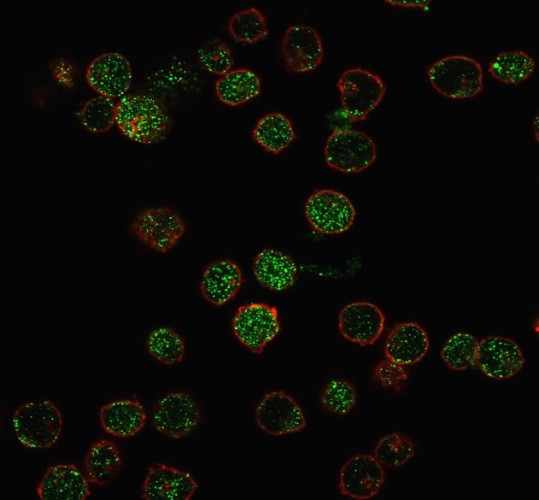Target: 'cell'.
I'll use <instances>...</instances> for the list:
<instances>
[{
  "label": "cell",
  "mask_w": 539,
  "mask_h": 500,
  "mask_svg": "<svg viewBox=\"0 0 539 500\" xmlns=\"http://www.w3.org/2000/svg\"><path fill=\"white\" fill-rule=\"evenodd\" d=\"M227 29L230 36L242 44L257 43L269 34L267 18L255 7L234 13L228 20Z\"/></svg>",
  "instance_id": "484cf974"
},
{
  "label": "cell",
  "mask_w": 539,
  "mask_h": 500,
  "mask_svg": "<svg viewBox=\"0 0 539 500\" xmlns=\"http://www.w3.org/2000/svg\"><path fill=\"white\" fill-rule=\"evenodd\" d=\"M319 401L327 412L339 416L346 415L356 405V389L349 381L334 378L322 388Z\"/></svg>",
  "instance_id": "4dcf8cb0"
},
{
  "label": "cell",
  "mask_w": 539,
  "mask_h": 500,
  "mask_svg": "<svg viewBox=\"0 0 539 500\" xmlns=\"http://www.w3.org/2000/svg\"><path fill=\"white\" fill-rule=\"evenodd\" d=\"M535 60L524 50L502 51L488 64V73L496 81L506 85H518L535 71Z\"/></svg>",
  "instance_id": "d4e9b609"
},
{
  "label": "cell",
  "mask_w": 539,
  "mask_h": 500,
  "mask_svg": "<svg viewBox=\"0 0 539 500\" xmlns=\"http://www.w3.org/2000/svg\"><path fill=\"white\" fill-rule=\"evenodd\" d=\"M166 105L156 96L137 92L123 96L116 105L115 124L128 139L145 144L164 140L171 128Z\"/></svg>",
  "instance_id": "6da1fadb"
},
{
  "label": "cell",
  "mask_w": 539,
  "mask_h": 500,
  "mask_svg": "<svg viewBox=\"0 0 539 500\" xmlns=\"http://www.w3.org/2000/svg\"><path fill=\"white\" fill-rule=\"evenodd\" d=\"M197 401L186 392H171L161 397L152 410V425L160 434L179 439L189 435L201 421Z\"/></svg>",
  "instance_id": "9c48e42d"
},
{
  "label": "cell",
  "mask_w": 539,
  "mask_h": 500,
  "mask_svg": "<svg viewBox=\"0 0 539 500\" xmlns=\"http://www.w3.org/2000/svg\"><path fill=\"white\" fill-rule=\"evenodd\" d=\"M426 74L432 88L448 99H471L484 90L482 65L468 55L442 57L429 66Z\"/></svg>",
  "instance_id": "7a4b0ae2"
},
{
  "label": "cell",
  "mask_w": 539,
  "mask_h": 500,
  "mask_svg": "<svg viewBox=\"0 0 539 500\" xmlns=\"http://www.w3.org/2000/svg\"><path fill=\"white\" fill-rule=\"evenodd\" d=\"M13 432L21 445L31 449L54 446L62 432L63 417L49 399L27 401L12 416Z\"/></svg>",
  "instance_id": "3957f363"
},
{
  "label": "cell",
  "mask_w": 539,
  "mask_h": 500,
  "mask_svg": "<svg viewBox=\"0 0 539 500\" xmlns=\"http://www.w3.org/2000/svg\"><path fill=\"white\" fill-rule=\"evenodd\" d=\"M477 345L474 335L457 332L445 341L440 356L449 369L463 371L475 364Z\"/></svg>",
  "instance_id": "83f0119b"
},
{
  "label": "cell",
  "mask_w": 539,
  "mask_h": 500,
  "mask_svg": "<svg viewBox=\"0 0 539 500\" xmlns=\"http://www.w3.org/2000/svg\"><path fill=\"white\" fill-rule=\"evenodd\" d=\"M326 164L339 172L360 173L377 158V148L372 138L359 130L335 129L324 146Z\"/></svg>",
  "instance_id": "5b68a950"
},
{
  "label": "cell",
  "mask_w": 539,
  "mask_h": 500,
  "mask_svg": "<svg viewBox=\"0 0 539 500\" xmlns=\"http://www.w3.org/2000/svg\"><path fill=\"white\" fill-rule=\"evenodd\" d=\"M232 329L243 346L259 355L280 332L278 309L260 302L241 305L233 318Z\"/></svg>",
  "instance_id": "52a82bcc"
},
{
  "label": "cell",
  "mask_w": 539,
  "mask_h": 500,
  "mask_svg": "<svg viewBox=\"0 0 539 500\" xmlns=\"http://www.w3.org/2000/svg\"><path fill=\"white\" fill-rule=\"evenodd\" d=\"M409 373L403 365L390 360L379 361L372 370V379L375 383L385 389L400 391L403 383L408 380Z\"/></svg>",
  "instance_id": "d6a6232c"
},
{
  "label": "cell",
  "mask_w": 539,
  "mask_h": 500,
  "mask_svg": "<svg viewBox=\"0 0 539 500\" xmlns=\"http://www.w3.org/2000/svg\"><path fill=\"white\" fill-rule=\"evenodd\" d=\"M416 454L415 443L398 432H390L376 444L374 456L383 466L400 467L409 462Z\"/></svg>",
  "instance_id": "f1b7e54d"
},
{
  "label": "cell",
  "mask_w": 539,
  "mask_h": 500,
  "mask_svg": "<svg viewBox=\"0 0 539 500\" xmlns=\"http://www.w3.org/2000/svg\"><path fill=\"white\" fill-rule=\"evenodd\" d=\"M385 479L384 469L375 456L360 453L341 466L339 490L352 499H370L379 493Z\"/></svg>",
  "instance_id": "4fadbf2b"
},
{
  "label": "cell",
  "mask_w": 539,
  "mask_h": 500,
  "mask_svg": "<svg viewBox=\"0 0 539 500\" xmlns=\"http://www.w3.org/2000/svg\"><path fill=\"white\" fill-rule=\"evenodd\" d=\"M533 125H535V127H533L534 136L536 141H538V115L535 116V120H533Z\"/></svg>",
  "instance_id": "d590c367"
},
{
  "label": "cell",
  "mask_w": 539,
  "mask_h": 500,
  "mask_svg": "<svg viewBox=\"0 0 539 500\" xmlns=\"http://www.w3.org/2000/svg\"><path fill=\"white\" fill-rule=\"evenodd\" d=\"M146 419L144 406L136 395L113 400L99 410L100 425L117 438L136 435L144 428Z\"/></svg>",
  "instance_id": "ffe728a7"
},
{
  "label": "cell",
  "mask_w": 539,
  "mask_h": 500,
  "mask_svg": "<svg viewBox=\"0 0 539 500\" xmlns=\"http://www.w3.org/2000/svg\"><path fill=\"white\" fill-rule=\"evenodd\" d=\"M36 493L41 500H85L91 494L87 477L75 464L50 466Z\"/></svg>",
  "instance_id": "e0dca14e"
},
{
  "label": "cell",
  "mask_w": 539,
  "mask_h": 500,
  "mask_svg": "<svg viewBox=\"0 0 539 500\" xmlns=\"http://www.w3.org/2000/svg\"><path fill=\"white\" fill-rule=\"evenodd\" d=\"M252 270L261 286L281 292L295 284L298 268L290 255L274 248H265L256 255Z\"/></svg>",
  "instance_id": "44dd1931"
},
{
  "label": "cell",
  "mask_w": 539,
  "mask_h": 500,
  "mask_svg": "<svg viewBox=\"0 0 539 500\" xmlns=\"http://www.w3.org/2000/svg\"><path fill=\"white\" fill-rule=\"evenodd\" d=\"M198 488L194 477L186 471L156 463L148 468L142 485L144 500H189Z\"/></svg>",
  "instance_id": "2e32d148"
},
{
  "label": "cell",
  "mask_w": 539,
  "mask_h": 500,
  "mask_svg": "<svg viewBox=\"0 0 539 500\" xmlns=\"http://www.w3.org/2000/svg\"><path fill=\"white\" fill-rule=\"evenodd\" d=\"M475 364L486 377L507 380L523 368L525 358L513 339L491 335L478 341Z\"/></svg>",
  "instance_id": "8fae6325"
},
{
  "label": "cell",
  "mask_w": 539,
  "mask_h": 500,
  "mask_svg": "<svg viewBox=\"0 0 539 500\" xmlns=\"http://www.w3.org/2000/svg\"><path fill=\"white\" fill-rule=\"evenodd\" d=\"M116 105L112 98L101 95L92 97L81 108V124L92 133L109 131L115 124Z\"/></svg>",
  "instance_id": "f546056e"
},
{
  "label": "cell",
  "mask_w": 539,
  "mask_h": 500,
  "mask_svg": "<svg viewBox=\"0 0 539 500\" xmlns=\"http://www.w3.org/2000/svg\"><path fill=\"white\" fill-rule=\"evenodd\" d=\"M215 94L220 102L228 106H240L254 98L261 91V80L248 68H238L220 76L214 84Z\"/></svg>",
  "instance_id": "7402d4cb"
},
{
  "label": "cell",
  "mask_w": 539,
  "mask_h": 500,
  "mask_svg": "<svg viewBox=\"0 0 539 500\" xmlns=\"http://www.w3.org/2000/svg\"><path fill=\"white\" fill-rule=\"evenodd\" d=\"M336 85L341 106L353 122L364 121L378 107L387 91L380 76L360 67L346 69Z\"/></svg>",
  "instance_id": "277c9868"
},
{
  "label": "cell",
  "mask_w": 539,
  "mask_h": 500,
  "mask_svg": "<svg viewBox=\"0 0 539 500\" xmlns=\"http://www.w3.org/2000/svg\"><path fill=\"white\" fill-rule=\"evenodd\" d=\"M146 348L153 359L167 366L181 363L185 355L184 339L169 327L154 329L148 336Z\"/></svg>",
  "instance_id": "4316f807"
},
{
  "label": "cell",
  "mask_w": 539,
  "mask_h": 500,
  "mask_svg": "<svg viewBox=\"0 0 539 500\" xmlns=\"http://www.w3.org/2000/svg\"><path fill=\"white\" fill-rule=\"evenodd\" d=\"M197 58L203 69L219 76L231 71L233 66L230 47L218 38L206 41L199 48Z\"/></svg>",
  "instance_id": "1f68e13d"
},
{
  "label": "cell",
  "mask_w": 539,
  "mask_h": 500,
  "mask_svg": "<svg viewBox=\"0 0 539 500\" xmlns=\"http://www.w3.org/2000/svg\"><path fill=\"white\" fill-rule=\"evenodd\" d=\"M305 216L310 226L326 235L340 234L352 227L356 210L342 192L324 188L315 190L306 200Z\"/></svg>",
  "instance_id": "ba28073f"
},
{
  "label": "cell",
  "mask_w": 539,
  "mask_h": 500,
  "mask_svg": "<svg viewBox=\"0 0 539 500\" xmlns=\"http://www.w3.org/2000/svg\"><path fill=\"white\" fill-rule=\"evenodd\" d=\"M426 330L417 322L396 324L389 332L385 344V357L397 364L407 366L420 362L429 350Z\"/></svg>",
  "instance_id": "ac0fdd59"
},
{
  "label": "cell",
  "mask_w": 539,
  "mask_h": 500,
  "mask_svg": "<svg viewBox=\"0 0 539 500\" xmlns=\"http://www.w3.org/2000/svg\"><path fill=\"white\" fill-rule=\"evenodd\" d=\"M239 265L230 259L210 263L200 281L202 297L214 306H223L232 301L243 284Z\"/></svg>",
  "instance_id": "d6986e66"
},
{
  "label": "cell",
  "mask_w": 539,
  "mask_h": 500,
  "mask_svg": "<svg viewBox=\"0 0 539 500\" xmlns=\"http://www.w3.org/2000/svg\"><path fill=\"white\" fill-rule=\"evenodd\" d=\"M53 79L61 86L72 89L74 86V65L65 57H58L48 64Z\"/></svg>",
  "instance_id": "836d02e7"
},
{
  "label": "cell",
  "mask_w": 539,
  "mask_h": 500,
  "mask_svg": "<svg viewBox=\"0 0 539 500\" xmlns=\"http://www.w3.org/2000/svg\"><path fill=\"white\" fill-rule=\"evenodd\" d=\"M89 86L101 96L123 97L131 85L132 68L118 52H106L94 58L86 70Z\"/></svg>",
  "instance_id": "9a60e30c"
},
{
  "label": "cell",
  "mask_w": 539,
  "mask_h": 500,
  "mask_svg": "<svg viewBox=\"0 0 539 500\" xmlns=\"http://www.w3.org/2000/svg\"><path fill=\"white\" fill-rule=\"evenodd\" d=\"M182 217L167 206L151 207L140 211L131 223L136 239L158 253L173 249L186 232Z\"/></svg>",
  "instance_id": "8992f818"
},
{
  "label": "cell",
  "mask_w": 539,
  "mask_h": 500,
  "mask_svg": "<svg viewBox=\"0 0 539 500\" xmlns=\"http://www.w3.org/2000/svg\"><path fill=\"white\" fill-rule=\"evenodd\" d=\"M386 317L369 301L346 304L338 315V329L348 341L360 346L373 345L384 332Z\"/></svg>",
  "instance_id": "5bb4252c"
},
{
  "label": "cell",
  "mask_w": 539,
  "mask_h": 500,
  "mask_svg": "<svg viewBox=\"0 0 539 500\" xmlns=\"http://www.w3.org/2000/svg\"><path fill=\"white\" fill-rule=\"evenodd\" d=\"M255 418L258 427L272 436L299 432L306 427L301 406L283 390L267 392L256 407Z\"/></svg>",
  "instance_id": "30bf717a"
},
{
  "label": "cell",
  "mask_w": 539,
  "mask_h": 500,
  "mask_svg": "<svg viewBox=\"0 0 539 500\" xmlns=\"http://www.w3.org/2000/svg\"><path fill=\"white\" fill-rule=\"evenodd\" d=\"M281 55L287 70L292 73L314 71L324 58L322 38L317 30L309 25H291L284 31Z\"/></svg>",
  "instance_id": "7c38bea8"
},
{
  "label": "cell",
  "mask_w": 539,
  "mask_h": 500,
  "mask_svg": "<svg viewBox=\"0 0 539 500\" xmlns=\"http://www.w3.org/2000/svg\"><path fill=\"white\" fill-rule=\"evenodd\" d=\"M252 137L265 151L280 154L295 140L296 134L288 116L271 112L258 119Z\"/></svg>",
  "instance_id": "cb8c5ba5"
},
{
  "label": "cell",
  "mask_w": 539,
  "mask_h": 500,
  "mask_svg": "<svg viewBox=\"0 0 539 500\" xmlns=\"http://www.w3.org/2000/svg\"><path fill=\"white\" fill-rule=\"evenodd\" d=\"M391 6L410 8V9H427L432 1L423 0H386L384 1Z\"/></svg>",
  "instance_id": "e575fe53"
},
{
  "label": "cell",
  "mask_w": 539,
  "mask_h": 500,
  "mask_svg": "<svg viewBox=\"0 0 539 500\" xmlns=\"http://www.w3.org/2000/svg\"><path fill=\"white\" fill-rule=\"evenodd\" d=\"M121 453L117 445L109 439L94 442L84 458V468L88 481L98 486L106 485L120 470Z\"/></svg>",
  "instance_id": "603a6c76"
}]
</instances>
